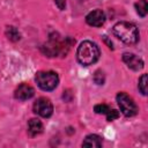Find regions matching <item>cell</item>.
I'll return each instance as SVG.
<instances>
[{
	"label": "cell",
	"mask_w": 148,
	"mask_h": 148,
	"mask_svg": "<svg viewBox=\"0 0 148 148\" xmlns=\"http://www.w3.org/2000/svg\"><path fill=\"white\" fill-rule=\"evenodd\" d=\"M34 112L43 118H49L53 112V105L50 99L45 97H39L34 104Z\"/></svg>",
	"instance_id": "cell-6"
},
{
	"label": "cell",
	"mask_w": 148,
	"mask_h": 148,
	"mask_svg": "<svg viewBox=\"0 0 148 148\" xmlns=\"http://www.w3.org/2000/svg\"><path fill=\"white\" fill-rule=\"evenodd\" d=\"M5 34H6L7 38H8L9 40H12V42H17V40L21 38V35H20L18 30H17L15 27H12V25L6 28Z\"/></svg>",
	"instance_id": "cell-12"
},
{
	"label": "cell",
	"mask_w": 148,
	"mask_h": 148,
	"mask_svg": "<svg viewBox=\"0 0 148 148\" xmlns=\"http://www.w3.org/2000/svg\"><path fill=\"white\" fill-rule=\"evenodd\" d=\"M36 82L40 89H43L45 91H50V90H53L58 86L59 77H58L57 73H54L52 71L38 72L36 74Z\"/></svg>",
	"instance_id": "cell-4"
},
{
	"label": "cell",
	"mask_w": 148,
	"mask_h": 148,
	"mask_svg": "<svg viewBox=\"0 0 148 148\" xmlns=\"http://www.w3.org/2000/svg\"><path fill=\"white\" fill-rule=\"evenodd\" d=\"M117 102L120 108V111L126 117H132L138 113V106L135 102L126 92H119L117 95Z\"/></svg>",
	"instance_id": "cell-5"
},
{
	"label": "cell",
	"mask_w": 148,
	"mask_h": 148,
	"mask_svg": "<svg viewBox=\"0 0 148 148\" xmlns=\"http://www.w3.org/2000/svg\"><path fill=\"white\" fill-rule=\"evenodd\" d=\"M105 114H106V119H108L109 121L114 120V119H117V118L119 117V112H118L117 110H114V109H112V110L110 109Z\"/></svg>",
	"instance_id": "cell-17"
},
{
	"label": "cell",
	"mask_w": 148,
	"mask_h": 148,
	"mask_svg": "<svg viewBox=\"0 0 148 148\" xmlns=\"http://www.w3.org/2000/svg\"><path fill=\"white\" fill-rule=\"evenodd\" d=\"M14 95H15V98L20 101H27V99H30L35 95V89L29 84L22 83L16 88Z\"/></svg>",
	"instance_id": "cell-9"
},
{
	"label": "cell",
	"mask_w": 148,
	"mask_h": 148,
	"mask_svg": "<svg viewBox=\"0 0 148 148\" xmlns=\"http://www.w3.org/2000/svg\"><path fill=\"white\" fill-rule=\"evenodd\" d=\"M139 89L142 95H147V74H142L139 79Z\"/></svg>",
	"instance_id": "cell-14"
},
{
	"label": "cell",
	"mask_w": 148,
	"mask_h": 148,
	"mask_svg": "<svg viewBox=\"0 0 148 148\" xmlns=\"http://www.w3.org/2000/svg\"><path fill=\"white\" fill-rule=\"evenodd\" d=\"M135 9H136V13L140 15V16H146L147 15V12H148V3H147V0H139L138 2H135Z\"/></svg>",
	"instance_id": "cell-13"
},
{
	"label": "cell",
	"mask_w": 148,
	"mask_h": 148,
	"mask_svg": "<svg viewBox=\"0 0 148 148\" xmlns=\"http://www.w3.org/2000/svg\"><path fill=\"white\" fill-rule=\"evenodd\" d=\"M110 110V108L106 105V104H97V105H95V108H94V111L96 112V113H98V114H105L108 111Z\"/></svg>",
	"instance_id": "cell-15"
},
{
	"label": "cell",
	"mask_w": 148,
	"mask_h": 148,
	"mask_svg": "<svg viewBox=\"0 0 148 148\" xmlns=\"http://www.w3.org/2000/svg\"><path fill=\"white\" fill-rule=\"evenodd\" d=\"M68 39H65V40H60L58 37H50V40L43 45L42 50L43 52L49 56V57H56V56H64L67 53L68 49H69V44L67 43Z\"/></svg>",
	"instance_id": "cell-3"
},
{
	"label": "cell",
	"mask_w": 148,
	"mask_h": 148,
	"mask_svg": "<svg viewBox=\"0 0 148 148\" xmlns=\"http://www.w3.org/2000/svg\"><path fill=\"white\" fill-rule=\"evenodd\" d=\"M56 1V5L58 6L59 9H64L65 6H66V0H54Z\"/></svg>",
	"instance_id": "cell-18"
},
{
	"label": "cell",
	"mask_w": 148,
	"mask_h": 148,
	"mask_svg": "<svg viewBox=\"0 0 148 148\" xmlns=\"http://www.w3.org/2000/svg\"><path fill=\"white\" fill-rule=\"evenodd\" d=\"M123 60L133 71H140L143 68V60L134 53H124Z\"/></svg>",
	"instance_id": "cell-8"
},
{
	"label": "cell",
	"mask_w": 148,
	"mask_h": 148,
	"mask_svg": "<svg viewBox=\"0 0 148 148\" xmlns=\"http://www.w3.org/2000/svg\"><path fill=\"white\" fill-rule=\"evenodd\" d=\"M86 21L91 27H102L105 22V14L101 9H95L86 16Z\"/></svg>",
	"instance_id": "cell-7"
},
{
	"label": "cell",
	"mask_w": 148,
	"mask_h": 148,
	"mask_svg": "<svg viewBox=\"0 0 148 148\" xmlns=\"http://www.w3.org/2000/svg\"><path fill=\"white\" fill-rule=\"evenodd\" d=\"M99 56H101V52H99L98 46L90 40L82 42L79 45L77 51H76L77 61L83 66H90L95 64L98 60Z\"/></svg>",
	"instance_id": "cell-1"
},
{
	"label": "cell",
	"mask_w": 148,
	"mask_h": 148,
	"mask_svg": "<svg viewBox=\"0 0 148 148\" xmlns=\"http://www.w3.org/2000/svg\"><path fill=\"white\" fill-rule=\"evenodd\" d=\"M28 131L30 133V135L35 136V135H38L43 132V124L40 120L36 119V118H32L28 121Z\"/></svg>",
	"instance_id": "cell-11"
},
{
	"label": "cell",
	"mask_w": 148,
	"mask_h": 148,
	"mask_svg": "<svg viewBox=\"0 0 148 148\" xmlns=\"http://www.w3.org/2000/svg\"><path fill=\"white\" fill-rule=\"evenodd\" d=\"M112 31L117 38H119L125 44H135L139 40L138 28L130 22H118L113 25Z\"/></svg>",
	"instance_id": "cell-2"
},
{
	"label": "cell",
	"mask_w": 148,
	"mask_h": 148,
	"mask_svg": "<svg viewBox=\"0 0 148 148\" xmlns=\"http://www.w3.org/2000/svg\"><path fill=\"white\" fill-rule=\"evenodd\" d=\"M94 81L97 84H103L104 83V74L102 71H96L94 74Z\"/></svg>",
	"instance_id": "cell-16"
},
{
	"label": "cell",
	"mask_w": 148,
	"mask_h": 148,
	"mask_svg": "<svg viewBox=\"0 0 148 148\" xmlns=\"http://www.w3.org/2000/svg\"><path fill=\"white\" fill-rule=\"evenodd\" d=\"M83 147H92V148H99L102 147V138L96 134H89L86 136V139L82 142Z\"/></svg>",
	"instance_id": "cell-10"
}]
</instances>
